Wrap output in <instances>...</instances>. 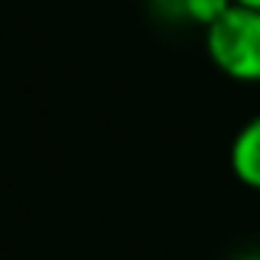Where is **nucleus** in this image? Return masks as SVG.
<instances>
[{"mask_svg":"<svg viewBox=\"0 0 260 260\" xmlns=\"http://www.w3.org/2000/svg\"><path fill=\"white\" fill-rule=\"evenodd\" d=\"M233 7H248V10H260V0H233Z\"/></svg>","mask_w":260,"mask_h":260,"instance_id":"20e7f679","label":"nucleus"},{"mask_svg":"<svg viewBox=\"0 0 260 260\" xmlns=\"http://www.w3.org/2000/svg\"><path fill=\"white\" fill-rule=\"evenodd\" d=\"M236 260H260V251H245V254H239Z\"/></svg>","mask_w":260,"mask_h":260,"instance_id":"39448f33","label":"nucleus"},{"mask_svg":"<svg viewBox=\"0 0 260 260\" xmlns=\"http://www.w3.org/2000/svg\"><path fill=\"white\" fill-rule=\"evenodd\" d=\"M233 7V0H172V16L187 19L193 25H214L226 10Z\"/></svg>","mask_w":260,"mask_h":260,"instance_id":"7ed1b4c3","label":"nucleus"},{"mask_svg":"<svg viewBox=\"0 0 260 260\" xmlns=\"http://www.w3.org/2000/svg\"><path fill=\"white\" fill-rule=\"evenodd\" d=\"M205 52L230 80L260 83V10L230 7L205 28Z\"/></svg>","mask_w":260,"mask_h":260,"instance_id":"f257e3e1","label":"nucleus"},{"mask_svg":"<svg viewBox=\"0 0 260 260\" xmlns=\"http://www.w3.org/2000/svg\"><path fill=\"white\" fill-rule=\"evenodd\" d=\"M230 169L239 184L260 190V113H254L230 144Z\"/></svg>","mask_w":260,"mask_h":260,"instance_id":"f03ea898","label":"nucleus"}]
</instances>
